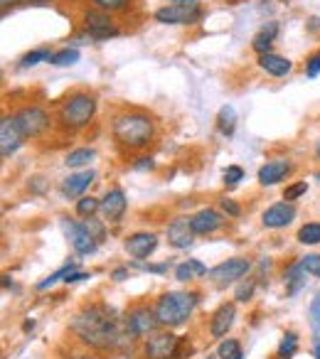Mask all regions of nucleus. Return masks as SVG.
Listing matches in <instances>:
<instances>
[{
    "mask_svg": "<svg viewBox=\"0 0 320 359\" xmlns=\"http://www.w3.org/2000/svg\"><path fill=\"white\" fill-rule=\"evenodd\" d=\"M69 330L79 337L81 344L96 349V352H111L126 344V339L133 342L124 325V318L106 303H91L81 308L72 318Z\"/></svg>",
    "mask_w": 320,
    "mask_h": 359,
    "instance_id": "obj_1",
    "label": "nucleus"
},
{
    "mask_svg": "<svg viewBox=\"0 0 320 359\" xmlns=\"http://www.w3.org/2000/svg\"><path fill=\"white\" fill-rule=\"evenodd\" d=\"M155 118L145 111H121L111 121V135L124 150H145L155 140Z\"/></svg>",
    "mask_w": 320,
    "mask_h": 359,
    "instance_id": "obj_2",
    "label": "nucleus"
},
{
    "mask_svg": "<svg viewBox=\"0 0 320 359\" xmlns=\"http://www.w3.org/2000/svg\"><path fill=\"white\" fill-rule=\"evenodd\" d=\"M96 111H99V101L89 91H72L65 99L60 101V109H57V123L62 130H76L86 128L91 121L96 118Z\"/></svg>",
    "mask_w": 320,
    "mask_h": 359,
    "instance_id": "obj_3",
    "label": "nucleus"
},
{
    "mask_svg": "<svg viewBox=\"0 0 320 359\" xmlns=\"http://www.w3.org/2000/svg\"><path fill=\"white\" fill-rule=\"evenodd\" d=\"M197 303H200V295L197 293H187V290H168V293H163L153 305L160 327H182L192 318Z\"/></svg>",
    "mask_w": 320,
    "mask_h": 359,
    "instance_id": "obj_4",
    "label": "nucleus"
},
{
    "mask_svg": "<svg viewBox=\"0 0 320 359\" xmlns=\"http://www.w3.org/2000/svg\"><path fill=\"white\" fill-rule=\"evenodd\" d=\"M13 116H15V123L20 126L22 135H25L27 140L45 135L47 130L52 128V123H55V118L50 116V111L42 109V106H37V104L20 106Z\"/></svg>",
    "mask_w": 320,
    "mask_h": 359,
    "instance_id": "obj_5",
    "label": "nucleus"
},
{
    "mask_svg": "<svg viewBox=\"0 0 320 359\" xmlns=\"http://www.w3.org/2000/svg\"><path fill=\"white\" fill-rule=\"evenodd\" d=\"M124 325H126V330H128V334L133 339L150 337V334L158 332V327H160L158 315H155V308H148L145 303H138V305H133V308L126 310Z\"/></svg>",
    "mask_w": 320,
    "mask_h": 359,
    "instance_id": "obj_6",
    "label": "nucleus"
},
{
    "mask_svg": "<svg viewBox=\"0 0 320 359\" xmlns=\"http://www.w3.org/2000/svg\"><path fill=\"white\" fill-rule=\"evenodd\" d=\"M143 354L148 359H180L182 337H180V334H175V332H171V330L153 332L150 337H145Z\"/></svg>",
    "mask_w": 320,
    "mask_h": 359,
    "instance_id": "obj_7",
    "label": "nucleus"
},
{
    "mask_svg": "<svg viewBox=\"0 0 320 359\" xmlns=\"http://www.w3.org/2000/svg\"><path fill=\"white\" fill-rule=\"evenodd\" d=\"M81 25H84V35L89 37V40H96V42H104V40H111V37L121 35V30L116 27L111 13L101 11V8H91V11H86L84 18H81Z\"/></svg>",
    "mask_w": 320,
    "mask_h": 359,
    "instance_id": "obj_8",
    "label": "nucleus"
},
{
    "mask_svg": "<svg viewBox=\"0 0 320 359\" xmlns=\"http://www.w3.org/2000/svg\"><path fill=\"white\" fill-rule=\"evenodd\" d=\"M251 271V261L244 259V256H234V259H227L222 264H217L215 269H210V280L217 285V288H227L232 283H239L249 276Z\"/></svg>",
    "mask_w": 320,
    "mask_h": 359,
    "instance_id": "obj_9",
    "label": "nucleus"
},
{
    "mask_svg": "<svg viewBox=\"0 0 320 359\" xmlns=\"http://www.w3.org/2000/svg\"><path fill=\"white\" fill-rule=\"evenodd\" d=\"M202 15H205V11L200 3H195V6H168L166 3L153 13L155 22H160V25H195L202 20Z\"/></svg>",
    "mask_w": 320,
    "mask_h": 359,
    "instance_id": "obj_10",
    "label": "nucleus"
},
{
    "mask_svg": "<svg viewBox=\"0 0 320 359\" xmlns=\"http://www.w3.org/2000/svg\"><path fill=\"white\" fill-rule=\"evenodd\" d=\"M60 224H62V231H65L67 241H69V246L79 256H89L99 249V241L89 234V229L84 226V222H74V219H69V217H62Z\"/></svg>",
    "mask_w": 320,
    "mask_h": 359,
    "instance_id": "obj_11",
    "label": "nucleus"
},
{
    "mask_svg": "<svg viewBox=\"0 0 320 359\" xmlns=\"http://www.w3.org/2000/svg\"><path fill=\"white\" fill-rule=\"evenodd\" d=\"M25 135H22L20 126L15 123V116H3L0 118V155H3V160L13 158V155L18 153V150L25 145Z\"/></svg>",
    "mask_w": 320,
    "mask_h": 359,
    "instance_id": "obj_12",
    "label": "nucleus"
},
{
    "mask_svg": "<svg viewBox=\"0 0 320 359\" xmlns=\"http://www.w3.org/2000/svg\"><path fill=\"white\" fill-rule=\"evenodd\" d=\"M94 180H96V172L89 168L69 172L65 180H62V185H60L62 197H65V200H79V197H84V192L89 190Z\"/></svg>",
    "mask_w": 320,
    "mask_h": 359,
    "instance_id": "obj_13",
    "label": "nucleus"
},
{
    "mask_svg": "<svg viewBox=\"0 0 320 359\" xmlns=\"http://www.w3.org/2000/svg\"><path fill=\"white\" fill-rule=\"evenodd\" d=\"M295 215H298V210H295V202H276V205H271L269 210L261 215V224L266 226V229H284V226H288L291 222L295 219Z\"/></svg>",
    "mask_w": 320,
    "mask_h": 359,
    "instance_id": "obj_14",
    "label": "nucleus"
},
{
    "mask_svg": "<svg viewBox=\"0 0 320 359\" xmlns=\"http://www.w3.org/2000/svg\"><path fill=\"white\" fill-rule=\"evenodd\" d=\"M293 175V163L291 160H269L259 168L256 172V180H259V185L264 187H274L284 180H288Z\"/></svg>",
    "mask_w": 320,
    "mask_h": 359,
    "instance_id": "obj_15",
    "label": "nucleus"
},
{
    "mask_svg": "<svg viewBox=\"0 0 320 359\" xmlns=\"http://www.w3.org/2000/svg\"><path fill=\"white\" fill-rule=\"evenodd\" d=\"M126 210H128V200H126V192L121 187H111L104 197H101V215L111 224H119L124 219Z\"/></svg>",
    "mask_w": 320,
    "mask_h": 359,
    "instance_id": "obj_16",
    "label": "nucleus"
},
{
    "mask_svg": "<svg viewBox=\"0 0 320 359\" xmlns=\"http://www.w3.org/2000/svg\"><path fill=\"white\" fill-rule=\"evenodd\" d=\"M124 249L128 256H133L135 261H145L155 249H158V236L153 231H135L124 241Z\"/></svg>",
    "mask_w": 320,
    "mask_h": 359,
    "instance_id": "obj_17",
    "label": "nucleus"
},
{
    "mask_svg": "<svg viewBox=\"0 0 320 359\" xmlns=\"http://www.w3.org/2000/svg\"><path fill=\"white\" fill-rule=\"evenodd\" d=\"M166 236H168V244H171L173 249H187V246H192L195 231H192L190 217H175V219L168 224Z\"/></svg>",
    "mask_w": 320,
    "mask_h": 359,
    "instance_id": "obj_18",
    "label": "nucleus"
},
{
    "mask_svg": "<svg viewBox=\"0 0 320 359\" xmlns=\"http://www.w3.org/2000/svg\"><path fill=\"white\" fill-rule=\"evenodd\" d=\"M190 224L195 236H210L225 226V217L217 210H212V207H207V210H200L197 215L190 217Z\"/></svg>",
    "mask_w": 320,
    "mask_h": 359,
    "instance_id": "obj_19",
    "label": "nucleus"
},
{
    "mask_svg": "<svg viewBox=\"0 0 320 359\" xmlns=\"http://www.w3.org/2000/svg\"><path fill=\"white\" fill-rule=\"evenodd\" d=\"M234 318H236L234 303H222L210 318V334L212 337L225 339L227 332L232 330V325H234Z\"/></svg>",
    "mask_w": 320,
    "mask_h": 359,
    "instance_id": "obj_20",
    "label": "nucleus"
},
{
    "mask_svg": "<svg viewBox=\"0 0 320 359\" xmlns=\"http://www.w3.org/2000/svg\"><path fill=\"white\" fill-rule=\"evenodd\" d=\"M256 65H259L261 72H266L269 76H276V79H281V76H286V74L293 72V62L284 55H276V52L261 55L259 60H256Z\"/></svg>",
    "mask_w": 320,
    "mask_h": 359,
    "instance_id": "obj_21",
    "label": "nucleus"
},
{
    "mask_svg": "<svg viewBox=\"0 0 320 359\" xmlns=\"http://www.w3.org/2000/svg\"><path fill=\"white\" fill-rule=\"evenodd\" d=\"M305 280H308V271L303 269L300 261H293V264L284 271V283H286V293L288 295H295L300 288H305Z\"/></svg>",
    "mask_w": 320,
    "mask_h": 359,
    "instance_id": "obj_22",
    "label": "nucleus"
},
{
    "mask_svg": "<svg viewBox=\"0 0 320 359\" xmlns=\"http://www.w3.org/2000/svg\"><path fill=\"white\" fill-rule=\"evenodd\" d=\"M207 273H210L207 266L197 259H187V261H182L180 266H175V278L180 280V283H190V280L202 278V276H207Z\"/></svg>",
    "mask_w": 320,
    "mask_h": 359,
    "instance_id": "obj_23",
    "label": "nucleus"
},
{
    "mask_svg": "<svg viewBox=\"0 0 320 359\" xmlns=\"http://www.w3.org/2000/svg\"><path fill=\"white\" fill-rule=\"evenodd\" d=\"M217 130H220L222 135H234L236 130V109L232 104H225L220 111H217Z\"/></svg>",
    "mask_w": 320,
    "mask_h": 359,
    "instance_id": "obj_24",
    "label": "nucleus"
},
{
    "mask_svg": "<svg viewBox=\"0 0 320 359\" xmlns=\"http://www.w3.org/2000/svg\"><path fill=\"white\" fill-rule=\"evenodd\" d=\"M94 158H96V150L89 148V145H84V148L69 150V153H67V158H65V165H67V168H72V170H84Z\"/></svg>",
    "mask_w": 320,
    "mask_h": 359,
    "instance_id": "obj_25",
    "label": "nucleus"
},
{
    "mask_svg": "<svg viewBox=\"0 0 320 359\" xmlns=\"http://www.w3.org/2000/svg\"><path fill=\"white\" fill-rule=\"evenodd\" d=\"M52 55H55V52H52L50 47H37V50L25 52V55L20 57V69H30V67H37V65H42V62H50Z\"/></svg>",
    "mask_w": 320,
    "mask_h": 359,
    "instance_id": "obj_26",
    "label": "nucleus"
},
{
    "mask_svg": "<svg viewBox=\"0 0 320 359\" xmlns=\"http://www.w3.org/2000/svg\"><path fill=\"white\" fill-rule=\"evenodd\" d=\"M79 60H81V52L76 50V47H62V50H57L55 55H52L50 65H55V67H72V65H76Z\"/></svg>",
    "mask_w": 320,
    "mask_h": 359,
    "instance_id": "obj_27",
    "label": "nucleus"
},
{
    "mask_svg": "<svg viewBox=\"0 0 320 359\" xmlns=\"http://www.w3.org/2000/svg\"><path fill=\"white\" fill-rule=\"evenodd\" d=\"M217 357L220 359H244V349H241L239 339H222L220 342V349H217Z\"/></svg>",
    "mask_w": 320,
    "mask_h": 359,
    "instance_id": "obj_28",
    "label": "nucleus"
},
{
    "mask_svg": "<svg viewBox=\"0 0 320 359\" xmlns=\"http://www.w3.org/2000/svg\"><path fill=\"white\" fill-rule=\"evenodd\" d=\"M298 241L305 246L320 244V222H308L298 229Z\"/></svg>",
    "mask_w": 320,
    "mask_h": 359,
    "instance_id": "obj_29",
    "label": "nucleus"
},
{
    "mask_svg": "<svg viewBox=\"0 0 320 359\" xmlns=\"http://www.w3.org/2000/svg\"><path fill=\"white\" fill-rule=\"evenodd\" d=\"M96 212H101V200H96V197H91V195H84L76 200V215H79L81 219L94 217Z\"/></svg>",
    "mask_w": 320,
    "mask_h": 359,
    "instance_id": "obj_30",
    "label": "nucleus"
},
{
    "mask_svg": "<svg viewBox=\"0 0 320 359\" xmlns=\"http://www.w3.org/2000/svg\"><path fill=\"white\" fill-rule=\"evenodd\" d=\"M295 352H298V334H295V332H286L284 339H281V344H279V352H276V357L291 359Z\"/></svg>",
    "mask_w": 320,
    "mask_h": 359,
    "instance_id": "obj_31",
    "label": "nucleus"
},
{
    "mask_svg": "<svg viewBox=\"0 0 320 359\" xmlns=\"http://www.w3.org/2000/svg\"><path fill=\"white\" fill-rule=\"evenodd\" d=\"M72 271H76V264H67V266H62L60 271H55V273L47 276L45 280H40V283H37L35 288H37V290H47V288H52V285H55V283H60V280H65L67 276L72 273Z\"/></svg>",
    "mask_w": 320,
    "mask_h": 359,
    "instance_id": "obj_32",
    "label": "nucleus"
},
{
    "mask_svg": "<svg viewBox=\"0 0 320 359\" xmlns=\"http://www.w3.org/2000/svg\"><path fill=\"white\" fill-rule=\"evenodd\" d=\"M308 315H310V332H313V342L318 344L320 342V295H315V298L310 300Z\"/></svg>",
    "mask_w": 320,
    "mask_h": 359,
    "instance_id": "obj_33",
    "label": "nucleus"
},
{
    "mask_svg": "<svg viewBox=\"0 0 320 359\" xmlns=\"http://www.w3.org/2000/svg\"><path fill=\"white\" fill-rule=\"evenodd\" d=\"M256 285H259V280H256V278H246V280H241V283L236 285V295H234V298L239 300V303H246V300H251V298H254Z\"/></svg>",
    "mask_w": 320,
    "mask_h": 359,
    "instance_id": "obj_34",
    "label": "nucleus"
},
{
    "mask_svg": "<svg viewBox=\"0 0 320 359\" xmlns=\"http://www.w3.org/2000/svg\"><path fill=\"white\" fill-rule=\"evenodd\" d=\"M84 226L89 229V234L94 236V239L99 241V244L106 239V224H104L101 219H96V217H86V219H84Z\"/></svg>",
    "mask_w": 320,
    "mask_h": 359,
    "instance_id": "obj_35",
    "label": "nucleus"
},
{
    "mask_svg": "<svg viewBox=\"0 0 320 359\" xmlns=\"http://www.w3.org/2000/svg\"><path fill=\"white\" fill-rule=\"evenodd\" d=\"M251 50L256 52V55H269V52H274V40H269L266 35H261V32H256L254 40H251Z\"/></svg>",
    "mask_w": 320,
    "mask_h": 359,
    "instance_id": "obj_36",
    "label": "nucleus"
},
{
    "mask_svg": "<svg viewBox=\"0 0 320 359\" xmlns=\"http://www.w3.org/2000/svg\"><path fill=\"white\" fill-rule=\"evenodd\" d=\"M91 3L106 13H121L131 6V0H91Z\"/></svg>",
    "mask_w": 320,
    "mask_h": 359,
    "instance_id": "obj_37",
    "label": "nucleus"
},
{
    "mask_svg": "<svg viewBox=\"0 0 320 359\" xmlns=\"http://www.w3.org/2000/svg\"><path fill=\"white\" fill-rule=\"evenodd\" d=\"M305 192H308V182H303V180H300V182H291V185L284 190V200L295 202L298 197H303Z\"/></svg>",
    "mask_w": 320,
    "mask_h": 359,
    "instance_id": "obj_38",
    "label": "nucleus"
},
{
    "mask_svg": "<svg viewBox=\"0 0 320 359\" xmlns=\"http://www.w3.org/2000/svg\"><path fill=\"white\" fill-rule=\"evenodd\" d=\"M222 177H225L227 187H234V185H239V180H244V170H241L239 165H229V168H225Z\"/></svg>",
    "mask_w": 320,
    "mask_h": 359,
    "instance_id": "obj_39",
    "label": "nucleus"
},
{
    "mask_svg": "<svg viewBox=\"0 0 320 359\" xmlns=\"http://www.w3.org/2000/svg\"><path fill=\"white\" fill-rule=\"evenodd\" d=\"M303 269L308 271V276H318L320 278V254H310V256H303L300 259Z\"/></svg>",
    "mask_w": 320,
    "mask_h": 359,
    "instance_id": "obj_40",
    "label": "nucleus"
},
{
    "mask_svg": "<svg viewBox=\"0 0 320 359\" xmlns=\"http://www.w3.org/2000/svg\"><path fill=\"white\" fill-rule=\"evenodd\" d=\"M318 74H320V50L313 52V55L305 60V76H308V79H315Z\"/></svg>",
    "mask_w": 320,
    "mask_h": 359,
    "instance_id": "obj_41",
    "label": "nucleus"
},
{
    "mask_svg": "<svg viewBox=\"0 0 320 359\" xmlns=\"http://www.w3.org/2000/svg\"><path fill=\"white\" fill-rule=\"evenodd\" d=\"M131 168L138 170V172H153V170H155V160L150 158V155H140V158H135L133 163H131Z\"/></svg>",
    "mask_w": 320,
    "mask_h": 359,
    "instance_id": "obj_42",
    "label": "nucleus"
},
{
    "mask_svg": "<svg viewBox=\"0 0 320 359\" xmlns=\"http://www.w3.org/2000/svg\"><path fill=\"white\" fill-rule=\"evenodd\" d=\"M220 210L225 212L227 217H232V219H236V217H241V207L236 205L234 200H227V197H225V200H220Z\"/></svg>",
    "mask_w": 320,
    "mask_h": 359,
    "instance_id": "obj_43",
    "label": "nucleus"
},
{
    "mask_svg": "<svg viewBox=\"0 0 320 359\" xmlns=\"http://www.w3.org/2000/svg\"><path fill=\"white\" fill-rule=\"evenodd\" d=\"M261 35H266L269 37V40H276V37H279V22L276 20H269V22H264V25H261Z\"/></svg>",
    "mask_w": 320,
    "mask_h": 359,
    "instance_id": "obj_44",
    "label": "nucleus"
},
{
    "mask_svg": "<svg viewBox=\"0 0 320 359\" xmlns=\"http://www.w3.org/2000/svg\"><path fill=\"white\" fill-rule=\"evenodd\" d=\"M27 187H30L35 195H42V192L47 190V180L42 177V175H35V177L30 180V185H27Z\"/></svg>",
    "mask_w": 320,
    "mask_h": 359,
    "instance_id": "obj_45",
    "label": "nucleus"
},
{
    "mask_svg": "<svg viewBox=\"0 0 320 359\" xmlns=\"http://www.w3.org/2000/svg\"><path fill=\"white\" fill-rule=\"evenodd\" d=\"M86 278H91V273H86V271H72V273L65 278V283L67 285H69V283H79V280H86Z\"/></svg>",
    "mask_w": 320,
    "mask_h": 359,
    "instance_id": "obj_46",
    "label": "nucleus"
},
{
    "mask_svg": "<svg viewBox=\"0 0 320 359\" xmlns=\"http://www.w3.org/2000/svg\"><path fill=\"white\" fill-rule=\"evenodd\" d=\"M305 30H308V32H318L320 30V18L318 15L308 18V22H305Z\"/></svg>",
    "mask_w": 320,
    "mask_h": 359,
    "instance_id": "obj_47",
    "label": "nucleus"
},
{
    "mask_svg": "<svg viewBox=\"0 0 320 359\" xmlns=\"http://www.w3.org/2000/svg\"><path fill=\"white\" fill-rule=\"evenodd\" d=\"M22 6H37V8H45V6H52L57 0H20Z\"/></svg>",
    "mask_w": 320,
    "mask_h": 359,
    "instance_id": "obj_48",
    "label": "nucleus"
},
{
    "mask_svg": "<svg viewBox=\"0 0 320 359\" xmlns=\"http://www.w3.org/2000/svg\"><path fill=\"white\" fill-rule=\"evenodd\" d=\"M111 278H114L116 283H121V280L128 278V269H124V266H121V269H116L114 273H111Z\"/></svg>",
    "mask_w": 320,
    "mask_h": 359,
    "instance_id": "obj_49",
    "label": "nucleus"
},
{
    "mask_svg": "<svg viewBox=\"0 0 320 359\" xmlns=\"http://www.w3.org/2000/svg\"><path fill=\"white\" fill-rule=\"evenodd\" d=\"M200 0H168V6H195Z\"/></svg>",
    "mask_w": 320,
    "mask_h": 359,
    "instance_id": "obj_50",
    "label": "nucleus"
},
{
    "mask_svg": "<svg viewBox=\"0 0 320 359\" xmlns=\"http://www.w3.org/2000/svg\"><path fill=\"white\" fill-rule=\"evenodd\" d=\"M15 3H20V0H0V8H3V15L8 13V8H13Z\"/></svg>",
    "mask_w": 320,
    "mask_h": 359,
    "instance_id": "obj_51",
    "label": "nucleus"
},
{
    "mask_svg": "<svg viewBox=\"0 0 320 359\" xmlns=\"http://www.w3.org/2000/svg\"><path fill=\"white\" fill-rule=\"evenodd\" d=\"M67 359H96V357H91V354H72V357H67Z\"/></svg>",
    "mask_w": 320,
    "mask_h": 359,
    "instance_id": "obj_52",
    "label": "nucleus"
},
{
    "mask_svg": "<svg viewBox=\"0 0 320 359\" xmlns=\"http://www.w3.org/2000/svg\"><path fill=\"white\" fill-rule=\"evenodd\" d=\"M3 285H6V288H8V285H13V280H11V276H3Z\"/></svg>",
    "mask_w": 320,
    "mask_h": 359,
    "instance_id": "obj_53",
    "label": "nucleus"
},
{
    "mask_svg": "<svg viewBox=\"0 0 320 359\" xmlns=\"http://www.w3.org/2000/svg\"><path fill=\"white\" fill-rule=\"evenodd\" d=\"M315 359H320V342L315 344Z\"/></svg>",
    "mask_w": 320,
    "mask_h": 359,
    "instance_id": "obj_54",
    "label": "nucleus"
},
{
    "mask_svg": "<svg viewBox=\"0 0 320 359\" xmlns=\"http://www.w3.org/2000/svg\"><path fill=\"white\" fill-rule=\"evenodd\" d=\"M315 155L320 158V140H318V145H315Z\"/></svg>",
    "mask_w": 320,
    "mask_h": 359,
    "instance_id": "obj_55",
    "label": "nucleus"
},
{
    "mask_svg": "<svg viewBox=\"0 0 320 359\" xmlns=\"http://www.w3.org/2000/svg\"><path fill=\"white\" fill-rule=\"evenodd\" d=\"M207 359H215V357H207Z\"/></svg>",
    "mask_w": 320,
    "mask_h": 359,
    "instance_id": "obj_56",
    "label": "nucleus"
}]
</instances>
